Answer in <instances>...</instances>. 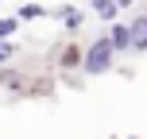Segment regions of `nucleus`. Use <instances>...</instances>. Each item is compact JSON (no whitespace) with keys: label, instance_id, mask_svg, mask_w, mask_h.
I'll list each match as a JSON object with an SVG mask.
<instances>
[{"label":"nucleus","instance_id":"nucleus-1","mask_svg":"<svg viewBox=\"0 0 147 139\" xmlns=\"http://www.w3.org/2000/svg\"><path fill=\"white\" fill-rule=\"evenodd\" d=\"M112 62H116V54H112V46H109V39H93V43L81 50V73H89V77H97V73H109L112 70Z\"/></svg>","mask_w":147,"mask_h":139},{"label":"nucleus","instance_id":"nucleus-2","mask_svg":"<svg viewBox=\"0 0 147 139\" xmlns=\"http://www.w3.org/2000/svg\"><path fill=\"white\" fill-rule=\"evenodd\" d=\"M128 39H132V54H147V12L132 15V23H128Z\"/></svg>","mask_w":147,"mask_h":139},{"label":"nucleus","instance_id":"nucleus-3","mask_svg":"<svg viewBox=\"0 0 147 139\" xmlns=\"http://www.w3.org/2000/svg\"><path fill=\"white\" fill-rule=\"evenodd\" d=\"M109 46L112 54H132V39H128V23H109Z\"/></svg>","mask_w":147,"mask_h":139},{"label":"nucleus","instance_id":"nucleus-4","mask_svg":"<svg viewBox=\"0 0 147 139\" xmlns=\"http://www.w3.org/2000/svg\"><path fill=\"white\" fill-rule=\"evenodd\" d=\"M74 66H81V46L70 39V43L58 50V70H74Z\"/></svg>","mask_w":147,"mask_h":139},{"label":"nucleus","instance_id":"nucleus-5","mask_svg":"<svg viewBox=\"0 0 147 139\" xmlns=\"http://www.w3.org/2000/svg\"><path fill=\"white\" fill-rule=\"evenodd\" d=\"M89 8H93V15L97 19H105V23H116V0H89Z\"/></svg>","mask_w":147,"mask_h":139},{"label":"nucleus","instance_id":"nucleus-6","mask_svg":"<svg viewBox=\"0 0 147 139\" xmlns=\"http://www.w3.org/2000/svg\"><path fill=\"white\" fill-rule=\"evenodd\" d=\"M43 15H51L43 4H23L20 12H16V19H20V23H27V19H43Z\"/></svg>","mask_w":147,"mask_h":139},{"label":"nucleus","instance_id":"nucleus-7","mask_svg":"<svg viewBox=\"0 0 147 139\" xmlns=\"http://www.w3.org/2000/svg\"><path fill=\"white\" fill-rule=\"evenodd\" d=\"M58 19H62V27H70V31H78L81 23H85V15H81L78 8H62V12H58Z\"/></svg>","mask_w":147,"mask_h":139},{"label":"nucleus","instance_id":"nucleus-8","mask_svg":"<svg viewBox=\"0 0 147 139\" xmlns=\"http://www.w3.org/2000/svg\"><path fill=\"white\" fill-rule=\"evenodd\" d=\"M16 31H20V19L16 15H0V39H12Z\"/></svg>","mask_w":147,"mask_h":139},{"label":"nucleus","instance_id":"nucleus-9","mask_svg":"<svg viewBox=\"0 0 147 139\" xmlns=\"http://www.w3.org/2000/svg\"><path fill=\"white\" fill-rule=\"evenodd\" d=\"M12 58H16V43H12V39H0V66L12 62Z\"/></svg>","mask_w":147,"mask_h":139},{"label":"nucleus","instance_id":"nucleus-10","mask_svg":"<svg viewBox=\"0 0 147 139\" xmlns=\"http://www.w3.org/2000/svg\"><path fill=\"white\" fill-rule=\"evenodd\" d=\"M116 8H132V0H116Z\"/></svg>","mask_w":147,"mask_h":139},{"label":"nucleus","instance_id":"nucleus-11","mask_svg":"<svg viewBox=\"0 0 147 139\" xmlns=\"http://www.w3.org/2000/svg\"><path fill=\"white\" fill-rule=\"evenodd\" d=\"M124 139H136V135H124Z\"/></svg>","mask_w":147,"mask_h":139}]
</instances>
